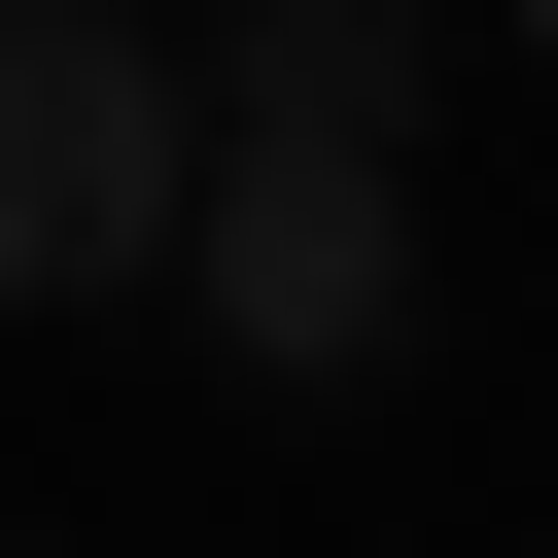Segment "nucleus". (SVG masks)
<instances>
[{
	"label": "nucleus",
	"mask_w": 558,
	"mask_h": 558,
	"mask_svg": "<svg viewBox=\"0 0 558 558\" xmlns=\"http://www.w3.org/2000/svg\"><path fill=\"white\" fill-rule=\"evenodd\" d=\"M174 279L244 314V384H384V314H418V140H384V105H209Z\"/></svg>",
	"instance_id": "f03ea898"
},
{
	"label": "nucleus",
	"mask_w": 558,
	"mask_h": 558,
	"mask_svg": "<svg viewBox=\"0 0 558 558\" xmlns=\"http://www.w3.org/2000/svg\"><path fill=\"white\" fill-rule=\"evenodd\" d=\"M174 209H209V70L140 0H0V314L174 279Z\"/></svg>",
	"instance_id": "f257e3e1"
},
{
	"label": "nucleus",
	"mask_w": 558,
	"mask_h": 558,
	"mask_svg": "<svg viewBox=\"0 0 558 558\" xmlns=\"http://www.w3.org/2000/svg\"><path fill=\"white\" fill-rule=\"evenodd\" d=\"M523 70H558V0H523Z\"/></svg>",
	"instance_id": "7ed1b4c3"
}]
</instances>
